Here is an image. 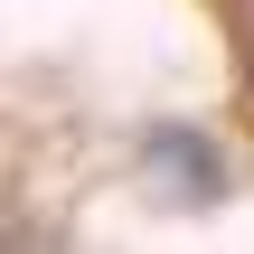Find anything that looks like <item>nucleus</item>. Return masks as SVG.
I'll return each mask as SVG.
<instances>
[{
  "label": "nucleus",
  "mask_w": 254,
  "mask_h": 254,
  "mask_svg": "<svg viewBox=\"0 0 254 254\" xmlns=\"http://www.w3.org/2000/svg\"><path fill=\"white\" fill-rule=\"evenodd\" d=\"M132 170H141V189L160 198V207H217L226 198V151L198 132V123H151L141 141H132Z\"/></svg>",
  "instance_id": "obj_1"
}]
</instances>
